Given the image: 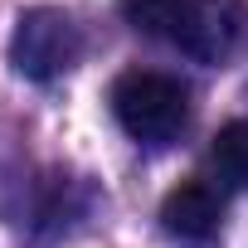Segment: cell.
Returning <instances> with one entry per match:
<instances>
[{
  "label": "cell",
  "instance_id": "obj_4",
  "mask_svg": "<svg viewBox=\"0 0 248 248\" xmlns=\"http://www.w3.org/2000/svg\"><path fill=\"white\" fill-rule=\"evenodd\" d=\"M224 224V195L214 180H180L161 200V229L180 243H209Z\"/></svg>",
  "mask_w": 248,
  "mask_h": 248
},
{
  "label": "cell",
  "instance_id": "obj_2",
  "mask_svg": "<svg viewBox=\"0 0 248 248\" xmlns=\"http://www.w3.org/2000/svg\"><path fill=\"white\" fill-rule=\"evenodd\" d=\"M112 117L137 146H170L190 122V88L161 68H127L112 83Z\"/></svg>",
  "mask_w": 248,
  "mask_h": 248
},
{
  "label": "cell",
  "instance_id": "obj_1",
  "mask_svg": "<svg viewBox=\"0 0 248 248\" xmlns=\"http://www.w3.org/2000/svg\"><path fill=\"white\" fill-rule=\"evenodd\" d=\"M122 15H127L132 30H141L200 63L229 59L243 34L238 0H122Z\"/></svg>",
  "mask_w": 248,
  "mask_h": 248
},
{
  "label": "cell",
  "instance_id": "obj_3",
  "mask_svg": "<svg viewBox=\"0 0 248 248\" xmlns=\"http://www.w3.org/2000/svg\"><path fill=\"white\" fill-rule=\"evenodd\" d=\"M78 59H83V30L73 25V15H63L54 5H34L20 15L15 39H10V63L20 78L59 83L63 73H73Z\"/></svg>",
  "mask_w": 248,
  "mask_h": 248
},
{
  "label": "cell",
  "instance_id": "obj_5",
  "mask_svg": "<svg viewBox=\"0 0 248 248\" xmlns=\"http://www.w3.org/2000/svg\"><path fill=\"white\" fill-rule=\"evenodd\" d=\"M209 161H214L224 185H248V117L219 127V137L209 146Z\"/></svg>",
  "mask_w": 248,
  "mask_h": 248
}]
</instances>
